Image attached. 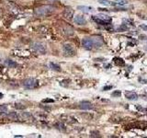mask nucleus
Returning a JSON list of instances; mask_svg holds the SVG:
<instances>
[{
    "mask_svg": "<svg viewBox=\"0 0 147 138\" xmlns=\"http://www.w3.org/2000/svg\"><path fill=\"white\" fill-rule=\"evenodd\" d=\"M55 7L51 6V5H44V6H40L39 7L35 8L34 14L37 17H48L54 12Z\"/></svg>",
    "mask_w": 147,
    "mask_h": 138,
    "instance_id": "nucleus-1",
    "label": "nucleus"
},
{
    "mask_svg": "<svg viewBox=\"0 0 147 138\" xmlns=\"http://www.w3.org/2000/svg\"><path fill=\"white\" fill-rule=\"evenodd\" d=\"M22 84L27 89H34L39 87V81L35 78H26Z\"/></svg>",
    "mask_w": 147,
    "mask_h": 138,
    "instance_id": "nucleus-2",
    "label": "nucleus"
},
{
    "mask_svg": "<svg viewBox=\"0 0 147 138\" xmlns=\"http://www.w3.org/2000/svg\"><path fill=\"white\" fill-rule=\"evenodd\" d=\"M63 50L64 54H65L66 56H75L76 53V51L75 48H74V46L69 44V43L63 44Z\"/></svg>",
    "mask_w": 147,
    "mask_h": 138,
    "instance_id": "nucleus-3",
    "label": "nucleus"
},
{
    "mask_svg": "<svg viewBox=\"0 0 147 138\" xmlns=\"http://www.w3.org/2000/svg\"><path fill=\"white\" fill-rule=\"evenodd\" d=\"M31 47L36 53L40 54H45L46 53V47L43 43H33L31 44Z\"/></svg>",
    "mask_w": 147,
    "mask_h": 138,
    "instance_id": "nucleus-4",
    "label": "nucleus"
},
{
    "mask_svg": "<svg viewBox=\"0 0 147 138\" xmlns=\"http://www.w3.org/2000/svg\"><path fill=\"white\" fill-rule=\"evenodd\" d=\"M82 45L86 50H92L95 48V43L92 38H85L82 41Z\"/></svg>",
    "mask_w": 147,
    "mask_h": 138,
    "instance_id": "nucleus-5",
    "label": "nucleus"
},
{
    "mask_svg": "<svg viewBox=\"0 0 147 138\" xmlns=\"http://www.w3.org/2000/svg\"><path fill=\"white\" fill-rule=\"evenodd\" d=\"M74 13H75V11H74V9H73V8H71V7H67V8H65V9L63 10V16L64 18H66V20H72L73 17H74Z\"/></svg>",
    "mask_w": 147,
    "mask_h": 138,
    "instance_id": "nucleus-6",
    "label": "nucleus"
},
{
    "mask_svg": "<svg viewBox=\"0 0 147 138\" xmlns=\"http://www.w3.org/2000/svg\"><path fill=\"white\" fill-rule=\"evenodd\" d=\"M74 21H75L76 24L77 25H86V18L83 17L82 15H77L74 18Z\"/></svg>",
    "mask_w": 147,
    "mask_h": 138,
    "instance_id": "nucleus-7",
    "label": "nucleus"
},
{
    "mask_svg": "<svg viewBox=\"0 0 147 138\" xmlns=\"http://www.w3.org/2000/svg\"><path fill=\"white\" fill-rule=\"evenodd\" d=\"M92 39L94 41V43H95V48H100L101 46L103 45L104 41L103 39L101 38L99 36H95V37H92Z\"/></svg>",
    "mask_w": 147,
    "mask_h": 138,
    "instance_id": "nucleus-8",
    "label": "nucleus"
},
{
    "mask_svg": "<svg viewBox=\"0 0 147 138\" xmlns=\"http://www.w3.org/2000/svg\"><path fill=\"white\" fill-rule=\"evenodd\" d=\"M125 97L127 99H130V100H136L138 99V95L133 91H126Z\"/></svg>",
    "mask_w": 147,
    "mask_h": 138,
    "instance_id": "nucleus-9",
    "label": "nucleus"
},
{
    "mask_svg": "<svg viewBox=\"0 0 147 138\" xmlns=\"http://www.w3.org/2000/svg\"><path fill=\"white\" fill-rule=\"evenodd\" d=\"M79 108L81 110H90L93 108V106H92L89 101H83V102L79 104Z\"/></svg>",
    "mask_w": 147,
    "mask_h": 138,
    "instance_id": "nucleus-10",
    "label": "nucleus"
},
{
    "mask_svg": "<svg viewBox=\"0 0 147 138\" xmlns=\"http://www.w3.org/2000/svg\"><path fill=\"white\" fill-rule=\"evenodd\" d=\"M96 18H98L99 20H103L104 22H106V23H110L112 21V18H110L109 16H107V15H104V14H100V15H98V16H96Z\"/></svg>",
    "mask_w": 147,
    "mask_h": 138,
    "instance_id": "nucleus-11",
    "label": "nucleus"
},
{
    "mask_svg": "<svg viewBox=\"0 0 147 138\" xmlns=\"http://www.w3.org/2000/svg\"><path fill=\"white\" fill-rule=\"evenodd\" d=\"M98 2L101 5H104V6H116L118 5L116 2H112L110 0H98Z\"/></svg>",
    "mask_w": 147,
    "mask_h": 138,
    "instance_id": "nucleus-12",
    "label": "nucleus"
},
{
    "mask_svg": "<svg viewBox=\"0 0 147 138\" xmlns=\"http://www.w3.org/2000/svg\"><path fill=\"white\" fill-rule=\"evenodd\" d=\"M77 9H79V10H81L83 12H86V13H88V12L93 11V7H87V6H78L77 7Z\"/></svg>",
    "mask_w": 147,
    "mask_h": 138,
    "instance_id": "nucleus-13",
    "label": "nucleus"
},
{
    "mask_svg": "<svg viewBox=\"0 0 147 138\" xmlns=\"http://www.w3.org/2000/svg\"><path fill=\"white\" fill-rule=\"evenodd\" d=\"M5 64H6V66L7 67H10V68H14L17 66V63L15 61H12L10 59H7L6 61H5Z\"/></svg>",
    "mask_w": 147,
    "mask_h": 138,
    "instance_id": "nucleus-14",
    "label": "nucleus"
},
{
    "mask_svg": "<svg viewBox=\"0 0 147 138\" xmlns=\"http://www.w3.org/2000/svg\"><path fill=\"white\" fill-rule=\"evenodd\" d=\"M7 117L11 120H15V121H18L20 119V114H18L17 112H10L7 114Z\"/></svg>",
    "mask_w": 147,
    "mask_h": 138,
    "instance_id": "nucleus-15",
    "label": "nucleus"
},
{
    "mask_svg": "<svg viewBox=\"0 0 147 138\" xmlns=\"http://www.w3.org/2000/svg\"><path fill=\"white\" fill-rule=\"evenodd\" d=\"M50 68L52 69V70L53 71H57V72H60L61 71V67H60V66H58L57 64H54V63H50Z\"/></svg>",
    "mask_w": 147,
    "mask_h": 138,
    "instance_id": "nucleus-16",
    "label": "nucleus"
},
{
    "mask_svg": "<svg viewBox=\"0 0 147 138\" xmlns=\"http://www.w3.org/2000/svg\"><path fill=\"white\" fill-rule=\"evenodd\" d=\"M114 62H115V64H117V66H123L124 64H125V62L123 61V59H121V58H119V57L114 58Z\"/></svg>",
    "mask_w": 147,
    "mask_h": 138,
    "instance_id": "nucleus-17",
    "label": "nucleus"
},
{
    "mask_svg": "<svg viewBox=\"0 0 147 138\" xmlns=\"http://www.w3.org/2000/svg\"><path fill=\"white\" fill-rule=\"evenodd\" d=\"M20 116V117H21L23 120H29L30 118H32V117H31V115H30V113H29V112H21Z\"/></svg>",
    "mask_w": 147,
    "mask_h": 138,
    "instance_id": "nucleus-18",
    "label": "nucleus"
},
{
    "mask_svg": "<svg viewBox=\"0 0 147 138\" xmlns=\"http://www.w3.org/2000/svg\"><path fill=\"white\" fill-rule=\"evenodd\" d=\"M63 30H64V33H65L66 35H72V34H74V30L72 29L71 27H69V26L68 27L66 26V28Z\"/></svg>",
    "mask_w": 147,
    "mask_h": 138,
    "instance_id": "nucleus-19",
    "label": "nucleus"
},
{
    "mask_svg": "<svg viewBox=\"0 0 147 138\" xmlns=\"http://www.w3.org/2000/svg\"><path fill=\"white\" fill-rule=\"evenodd\" d=\"M121 92L119 91V90H116V91H114L113 93L111 94L112 97H115V98H119V97H121Z\"/></svg>",
    "mask_w": 147,
    "mask_h": 138,
    "instance_id": "nucleus-20",
    "label": "nucleus"
},
{
    "mask_svg": "<svg viewBox=\"0 0 147 138\" xmlns=\"http://www.w3.org/2000/svg\"><path fill=\"white\" fill-rule=\"evenodd\" d=\"M14 107L17 108V109H20V110H24L26 107L25 106H23L22 104H18V103H16V104H14Z\"/></svg>",
    "mask_w": 147,
    "mask_h": 138,
    "instance_id": "nucleus-21",
    "label": "nucleus"
},
{
    "mask_svg": "<svg viewBox=\"0 0 147 138\" xmlns=\"http://www.w3.org/2000/svg\"><path fill=\"white\" fill-rule=\"evenodd\" d=\"M42 102L43 103H53L54 99H42Z\"/></svg>",
    "mask_w": 147,
    "mask_h": 138,
    "instance_id": "nucleus-22",
    "label": "nucleus"
},
{
    "mask_svg": "<svg viewBox=\"0 0 147 138\" xmlns=\"http://www.w3.org/2000/svg\"><path fill=\"white\" fill-rule=\"evenodd\" d=\"M116 3L118 4V5H119V6H121V5H126L128 2L126 1V0H116Z\"/></svg>",
    "mask_w": 147,
    "mask_h": 138,
    "instance_id": "nucleus-23",
    "label": "nucleus"
},
{
    "mask_svg": "<svg viewBox=\"0 0 147 138\" xmlns=\"http://www.w3.org/2000/svg\"><path fill=\"white\" fill-rule=\"evenodd\" d=\"M90 136H91V137H98V136H99V135H98V132H91Z\"/></svg>",
    "mask_w": 147,
    "mask_h": 138,
    "instance_id": "nucleus-24",
    "label": "nucleus"
},
{
    "mask_svg": "<svg viewBox=\"0 0 147 138\" xmlns=\"http://www.w3.org/2000/svg\"><path fill=\"white\" fill-rule=\"evenodd\" d=\"M6 110H7V108L6 106H4V105L0 106V112H6Z\"/></svg>",
    "mask_w": 147,
    "mask_h": 138,
    "instance_id": "nucleus-25",
    "label": "nucleus"
},
{
    "mask_svg": "<svg viewBox=\"0 0 147 138\" xmlns=\"http://www.w3.org/2000/svg\"><path fill=\"white\" fill-rule=\"evenodd\" d=\"M112 87H113V86H105V87H103V90L105 91V90H109V89H112Z\"/></svg>",
    "mask_w": 147,
    "mask_h": 138,
    "instance_id": "nucleus-26",
    "label": "nucleus"
},
{
    "mask_svg": "<svg viewBox=\"0 0 147 138\" xmlns=\"http://www.w3.org/2000/svg\"><path fill=\"white\" fill-rule=\"evenodd\" d=\"M136 108L140 110V112H146L147 110V109H144V108H142V107H141V106H136Z\"/></svg>",
    "mask_w": 147,
    "mask_h": 138,
    "instance_id": "nucleus-27",
    "label": "nucleus"
},
{
    "mask_svg": "<svg viewBox=\"0 0 147 138\" xmlns=\"http://www.w3.org/2000/svg\"><path fill=\"white\" fill-rule=\"evenodd\" d=\"M140 28H141V29L144 30H147V25L142 24V25H140Z\"/></svg>",
    "mask_w": 147,
    "mask_h": 138,
    "instance_id": "nucleus-28",
    "label": "nucleus"
},
{
    "mask_svg": "<svg viewBox=\"0 0 147 138\" xmlns=\"http://www.w3.org/2000/svg\"><path fill=\"white\" fill-rule=\"evenodd\" d=\"M4 97V95H3V93H1V92H0V99H2Z\"/></svg>",
    "mask_w": 147,
    "mask_h": 138,
    "instance_id": "nucleus-29",
    "label": "nucleus"
},
{
    "mask_svg": "<svg viewBox=\"0 0 147 138\" xmlns=\"http://www.w3.org/2000/svg\"><path fill=\"white\" fill-rule=\"evenodd\" d=\"M15 137H22V135H15Z\"/></svg>",
    "mask_w": 147,
    "mask_h": 138,
    "instance_id": "nucleus-30",
    "label": "nucleus"
},
{
    "mask_svg": "<svg viewBox=\"0 0 147 138\" xmlns=\"http://www.w3.org/2000/svg\"><path fill=\"white\" fill-rule=\"evenodd\" d=\"M144 49H145V51H147V46H146V47H145Z\"/></svg>",
    "mask_w": 147,
    "mask_h": 138,
    "instance_id": "nucleus-31",
    "label": "nucleus"
},
{
    "mask_svg": "<svg viewBox=\"0 0 147 138\" xmlns=\"http://www.w3.org/2000/svg\"><path fill=\"white\" fill-rule=\"evenodd\" d=\"M0 62H1V57H0Z\"/></svg>",
    "mask_w": 147,
    "mask_h": 138,
    "instance_id": "nucleus-32",
    "label": "nucleus"
}]
</instances>
